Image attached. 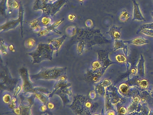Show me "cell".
Instances as JSON below:
<instances>
[{
  "instance_id": "cell-1",
  "label": "cell",
  "mask_w": 153,
  "mask_h": 115,
  "mask_svg": "<svg viewBox=\"0 0 153 115\" xmlns=\"http://www.w3.org/2000/svg\"><path fill=\"white\" fill-rule=\"evenodd\" d=\"M77 41H83L85 49H88L96 45H101L110 42L102 34L100 30L92 29H77L76 34Z\"/></svg>"
},
{
  "instance_id": "cell-2",
  "label": "cell",
  "mask_w": 153,
  "mask_h": 115,
  "mask_svg": "<svg viewBox=\"0 0 153 115\" xmlns=\"http://www.w3.org/2000/svg\"><path fill=\"white\" fill-rule=\"evenodd\" d=\"M94 104L87 96L76 94L74 96L70 108L77 115H91Z\"/></svg>"
},
{
  "instance_id": "cell-3",
  "label": "cell",
  "mask_w": 153,
  "mask_h": 115,
  "mask_svg": "<svg viewBox=\"0 0 153 115\" xmlns=\"http://www.w3.org/2000/svg\"><path fill=\"white\" fill-rule=\"evenodd\" d=\"M54 52L53 48L49 43H40L35 51L27 53V55L32 57V64H34L40 63L44 60L52 61Z\"/></svg>"
},
{
  "instance_id": "cell-4",
  "label": "cell",
  "mask_w": 153,
  "mask_h": 115,
  "mask_svg": "<svg viewBox=\"0 0 153 115\" xmlns=\"http://www.w3.org/2000/svg\"><path fill=\"white\" fill-rule=\"evenodd\" d=\"M66 67H57L55 66L51 68H42L40 72L37 74L30 75L32 80H55L59 79L63 75H66L67 72Z\"/></svg>"
},
{
  "instance_id": "cell-5",
  "label": "cell",
  "mask_w": 153,
  "mask_h": 115,
  "mask_svg": "<svg viewBox=\"0 0 153 115\" xmlns=\"http://www.w3.org/2000/svg\"><path fill=\"white\" fill-rule=\"evenodd\" d=\"M0 70V87L1 91H8L12 92L18 84L20 79L12 77L11 72L7 65L3 64L2 59L1 61Z\"/></svg>"
},
{
  "instance_id": "cell-6",
  "label": "cell",
  "mask_w": 153,
  "mask_h": 115,
  "mask_svg": "<svg viewBox=\"0 0 153 115\" xmlns=\"http://www.w3.org/2000/svg\"><path fill=\"white\" fill-rule=\"evenodd\" d=\"M98 60L93 62L92 64V68L88 70L86 72V78L87 80L93 77L96 76L99 78L102 73V69L108 64L109 62L108 55L106 51H98Z\"/></svg>"
},
{
  "instance_id": "cell-7",
  "label": "cell",
  "mask_w": 153,
  "mask_h": 115,
  "mask_svg": "<svg viewBox=\"0 0 153 115\" xmlns=\"http://www.w3.org/2000/svg\"><path fill=\"white\" fill-rule=\"evenodd\" d=\"M23 14L24 10L22 4L20 3L19 4V18L15 20H11L9 21L0 27V32H6L9 31L10 30L13 29L18 26L19 25H20V29H21V36L23 37Z\"/></svg>"
},
{
  "instance_id": "cell-8",
  "label": "cell",
  "mask_w": 153,
  "mask_h": 115,
  "mask_svg": "<svg viewBox=\"0 0 153 115\" xmlns=\"http://www.w3.org/2000/svg\"><path fill=\"white\" fill-rule=\"evenodd\" d=\"M19 75L23 81L22 90L23 93H31L34 87L31 80L29 70L25 67H22L19 70Z\"/></svg>"
},
{
  "instance_id": "cell-9",
  "label": "cell",
  "mask_w": 153,
  "mask_h": 115,
  "mask_svg": "<svg viewBox=\"0 0 153 115\" xmlns=\"http://www.w3.org/2000/svg\"><path fill=\"white\" fill-rule=\"evenodd\" d=\"M66 2L67 0H57L53 3L48 2L44 10L42 11V15L49 16H54L61 10L62 7Z\"/></svg>"
},
{
  "instance_id": "cell-10",
  "label": "cell",
  "mask_w": 153,
  "mask_h": 115,
  "mask_svg": "<svg viewBox=\"0 0 153 115\" xmlns=\"http://www.w3.org/2000/svg\"><path fill=\"white\" fill-rule=\"evenodd\" d=\"M64 20H65V19H64V18H63V19H62L60 20L56 21L55 23H53L49 26L44 28L42 31L38 33L37 36L38 37H41V36H45V35H47L49 33L51 32V31H53V32L57 33L59 34H61V32L56 29V28L58 27L62 23H63V22L64 21Z\"/></svg>"
},
{
  "instance_id": "cell-11",
  "label": "cell",
  "mask_w": 153,
  "mask_h": 115,
  "mask_svg": "<svg viewBox=\"0 0 153 115\" xmlns=\"http://www.w3.org/2000/svg\"><path fill=\"white\" fill-rule=\"evenodd\" d=\"M70 88H67L63 90H57L54 93V95H58L61 98L63 102V107L69 102V97L72 95V92Z\"/></svg>"
},
{
  "instance_id": "cell-12",
  "label": "cell",
  "mask_w": 153,
  "mask_h": 115,
  "mask_svg": "<svg viewBox=\"0 0 153 115\" xmlns=\"http://www.w3.org/2000/svg\"><path fill=\"white\" fill-rule=\"evenodd\" d=\"M66 37V35H63L61 37H59V38L49 39L48 43L51 45L55 51V52H56V54H58L59 50L60 49L64 41H65Z\"/></svg>"
},
{
  "instance_id": "cell-13",
  "label": "cell",
  "mask_w": 153,
  "mask_h": 115,
  "mask_svg": "<svg viewBox=\"0 0 153 115\" xmlns=\"http://www.w3.org/2000/svg\"><path fill=\"white\" fill-rule=\"evenodd\" d=\"M71 86H72V84L71 83L68 82L67 81H62L60 80H57V82L54 85V89L49 95V98H51L54 95V93L57 90H63L67 88H70Z\"/></svg>"
},
{
  "instance_id": "cell-14",
  "label": "cell",
  "mask_w": 153,
  "mask_h": 115,
  "mask_svg": "<svg viewBox=\"0 0 153 115\" xmlns=\"http://www.w3.org/2000/svg\"><path fill=\"white\" fill-rule=\"evenodd\" d=\"M133 4V19L132 21L138 20V21H146L145 18L143 16L140 10L138 4L137 3L136 0H132Z\"/></svg>"
},
{
  "instance_id": "cell-15",
  "label": "cell",
  "mask_w": 153,
  "mask_h": 115,
  "mask_svg": "<svg viewBox=\"0 0 153 115\" xmlns=\"http://www.w3.org/2000/svg\"><path fill=\"white\" fill-rule=\"evenodd\" d=\"M122 28V27H118L115 25L112 26L110 28L109 31L106 32V34H109L113 40H118L121 36V30Z\"/></svg>"
},
{
  "instance_id": "cell-16",
  "label": "cell",
  "mask_w": 153,
  "mask_h": 115,
  "mask_svg": "<svg viewBox=\"0 0 153 115\" xmlns=\"http://www.w3.org/2000/svg\"><path fill=\"white\" fill-rule=\"evenodd\" d=\"M30 28L32 29L34 32L36 33H40L44 29V27L40 25L39 18L34 19L33 21L29 23Z\"/></svg>"
},
{
  "instance_id": "cell-17",
  "label": "cell",
  "mask_w": 153,
  "mask_h": 115,
  "mask_svg": "<svg viewBox=\"0 0 153 115\" xmlns=\"http://www.w3.org/2000/svg\"><path fill=\"white\" fill-rule=\"evenodd\" d=\"M124 43H128V44H133L135 45H142L145 44H148L149 41L143 37H137L134 38L131 40L128 41H124Z\"/></svg>"
},
{
  "instance_id": "cell-18",
  "label": "cell",
  "mask_w": 153,
  "mask_h": 115,
  "mask_svg": "<svg viewBox=\"0 0 153 115\" xmlns=\"http://www.w3.org/2000/svg\"><path fill=\"white\" fill-rule=\"evenodd\" d=\"M47 3L46 0H36L33 5V10L34 11H43L45 8Z\"/></svg>"
},
{
  "instance_id": "cell-19",
  "label": "cell",
  "mask_w": 153,
  "mask_h": 115,
  "mask_svg": "<svg viewBox=\"0 0 153 115\" xmlns=\"http://www.w3.org/2000/svg\"><path fill=\"white\" fill-rule=\"evenodd\" d=\"M51 16L42 15L41 17L39 18L40 25L43 27L46 28L52 25V19Z\"/></svg>"
},
{
  "instance_id": "cell-20",
  "label": "cell",
  "mask_w": 153,
  "mask_h": 115,
  "mask_svg": "<svg viewBox=\"0 0 153 115\" xmlns=\"http://www.w3.org/2000/svg\"><path fill=\"white\" fill-rule=\"evenodd\" d=\"M122 48L124 49V51L125 54L127 55V46L125 45L124 41L122 40H116L114 41V50H118V49Z\"/></svg>"
},
{
  "instance_id": "cell-21",
  "label": "cell",
  "mask_w": 153,
  "mask_h": 115,
  "mask_svg": "<svg viewBox=\"0 0 153 115\" xmlns=\"http://www.w3.org/2000/svg\"><path fill=\"white\" fill-rule=\"evenodd\" d=\"M36 98H38L40 101L43 103V104L47 105L49 102V95H46L42 93H34Z\"/></svg>"
},
{
  "instance_id": "cell-22",
  "label": "cell",
  "mask_w": 153,
  "mask_h": 115,
  "mask_svg": "<svg viewBox=\"0 0 153 115\" xmlns=\"http://www.w3.org/2000/svg\"><path fill=\"white\" fill-rule=\"evenodd\" d=\"M40 93L44 94L46 95H49L51 94V91L45 88L41 87H34L32 90L31 93Z\"/></svg>"
},
{
  "instance_id": "cell-23",
  "label": "cell",
  "mask_w": 153,
  "mask_h": 115,
  "mask_svg": "<svg viewBox=\"0 0 153 115\" xmlns=\"http://www.w3.org/2000/svg\"><path fill=\"white\" fill-rule=\"evenodd\" d=\"M21 114L20 115H32L31 112V108L32 106H27L20 104Z\"/></svg>"
},
{
  "instance_id": "cell-24",
  "label": "cell",
  "mask_w": 153,
  "mask_h": 115,
  "mask_svg": "<svg viewBox=\"0 0 153 115\" xmlns=\"http://www.w3.org/2000/svg\"><path fill=\"white\" fill-rule=\"evenodd\" d=\"M131 15L125 10H123L121 12L120 15L119 16V19L122 22H126L129 19Z\"/></svg>"
},
{
  "instance_id": "cell-25",
  "label": "cell",
  "mask_w": 153,
  "mask_h": 115,
  "mask_svg": "<svg viewBox=\"0 0 153 115\" xmlns=\"http://www.w3.org/2000/svg\"><path fill=\"white\" fill-rule=\"evenodd\" d=\"M77 42V51L79 55L83 54L84 49H85V45L84 42L81 41H78Z\"/></svg>"
},
{
  "instance_id": "cell-26",
  "label": "cell",
  "mask_w": 153,
  "mask_h": 115,
  "mask_svg": "<svg viewBox=\"0 0 153 115\" xmlns=\"http://www.w3.org/2000/svg\"><path fill=\"white\" fill-rule=\"evenodd\" d=\"M36 41L35 39L33 38H29L24 42V46L27 49H32L36 45Z\"/></svg>"
},
{
  "instance_id": "cell-27",
  "label": "cell",
  "mask_w": 153,
  "mask_h": 115,
  "mask_svg": "<svg viewBox=\"0 0 153 115\" xmlns=\"http://www.w3.org/2000/svg\"><path fill=\"white\" fill-rule=\"evenodd\" d=\"M1 54H3L4 55H7L8 54L7 50L8 48H9L8 45H7L5 43L3 39H1Z\"/></svg>"
},
{
  "instance_id": "cell-28",
  "label": "cell",
  "mask_w": 153,
  "mask_h": 115,
  "mask_svg": "<svg viewBox=\"0 0 153 115\" xmlns=\"http://www.w3.org/2000/svg\"><path fill=\"white\" fill-rule=\"evenodd\" d=\"M145 29L153 30V23H151L146 24V25H142L137 30V32H136V34H138L139 32H141L142 30Z\"/></svg>"
},
{
  "instance_id": "cell-29",
  "label": "cell",
  "mask_w": 153,
  "mask_h": 115,
  "mask_svg": "<svg viewBox=\"0 0 153 115\" xmlns=\"http://www.w3.org/2000/svg\"><path fill=\"white\" fill-rule=\"evenodd\" d=\"M115 58L117 61L120 63H124L127 61V59L126 57L124 55H121V54L117 55L115 56Z\"/></svg>"
},
{
  "instance_id": "cell-30",
  "label": "cell",
  "mask_w": 153,
  "mask_h": 115,
  "mask_svg": "<svg viewBox=\"0 0 153 115\" xmlns=\"http://www.w3.org/2000/svg\"><path fill=\"white\" fill-rule=\"evenodd\" d=\"M119 89L122 93L125 94V93H127L129 90V87L126 84L123 83L120 86Z\"/></svg>"
},
{
  "instance_id": "cell-31",
  "label": "cell",
  "mask_w": 153,
  "mask_h": 115,
  "mask_svg": "<svg viewBox=\"0 0 153 115\" xmlns=\"http://www.w3.org/2000/svg\"><path fill=\"white\" fill-rule=\"evenodd\" d=\"M11 96L8 94H5L3 97V101L5 104H9L11 101Z\"/></svg>"
},
{
  "instance_id": "cell-32",
  "label": "cell",
  "mask_w": 153,
  "mask_h": 115,
  "mask_svg": "<svg viewBox=\"0 0 153 115\" xmlns=\"http://www.w3.org/2000/svg\"><path fill=\"white\" fill-rule=\"evenodd\" d=\"M22 88V87H21V86H19V84H18V85L16 86V87L15 88V90H14V94H13V97H17V95L19 94Z\"/></svg>"
},
{
  "instance_id": "cell-33",
  "label": "cell",
  "mask_w": 153,
  "mask_h": 115,
  "mask_svg": "<svg viewBox=\"0 0 153 115\" xmlns=\"http://www.w3.org/2000/svg\"><path fill=\"white\" fill-rule=\"evenodd\" d=\"M141 32H142L144 34H145V35L153 37V30L145 29L142 30Z\"/></svg>"
},
{
  "instance_id": "cell-34",
  "label": "cell",
  "mask_w": 153,
  "mask_h": 115,
  "mask_svg": "<svg viewBox=\"0 0 153 115\" xmlns=\"http://www.w3.org/2000/svg\"><path fill=\"white\" fill-rule=\"evenodd\" d=\"M103 86H102V84H98L96 86V90L100 94H103Z\"/></svg>"
},
{
  "instance_id": "cell-35",
  "label": "cell",
  "mask_w": 153,
  "mask_h": 115,
  "mask_svg": "<svg viewBox=\"0 0 153 115\" xmlns=\"http://www.w3.org/2000/svg\"><path fill=\"white\" fill-rule=\"evenodd\" d=\"M140 86H142L143 88H146L148 86V81H147L146 80H142L140 82Z\"/></svg>"
},
{
  "instance_id": "cell-36",
  "label": "cell",
  "mask_w": 153,
  "mask_h": 115,
  "mask_svg": "<svg viewBox=\"0 0 153 115\" xmlns=\"http://www.w3.org/2000/svg\"><path fill=\"white\" fill-rule=\"evenodd\" d=\"M13 112L15 113L16 115H20L21 114V108H20V106L16 107L14 109H13Z\"/></svg>"
},
{
  "instance_id": "cell-37",
  "label": "cell",
  "mask_w": 153,
  "mask_h": 115,
  "mask_svg": "<svg viewBox=\"0 0 153 115\" xmlns=\"http://www.w3.org/2000/svg\"><path fill=\"white\" fill-rule=\"evenodd\" d=\"M16 102H14L11 101L10 104H9L8 107L11 109H14L15 108H16Z\"/></svg>"
},
{
  "instance_id": "cell-38",
  "label": "cell",
  "mask_w": 153,
  "mask_h": 115,
  "mask_svg": "<svg viewBox=\"0 0 153 115\" xmlns=\"http://www.w3.org/2000/svg\"><path fill=\"white\" fill-rule=\"evenodd\" d=\"M85 25H86V26H87V28H88V29H90V28L92 26V25H93V23H92V21L91 20H90V19H88L85 22Z\"/></svg>"
},
{
  "instance_id": "cell-39",
  "label": "cell",
  "mask_w": 153,
  "mask_h": 115,
  "mask_svg": "<svg viewBox=\"0 0 153 115\" xmlns=\"http://www.w3.org/2000/svg\"><path fill=\"white\" fill-rule=\"evenodd\" d=\"M47 107L49 110H52V109H53L55 108V105L52 102H49L47 104Z\"/></svg>"
},
{
  "instance_id": "cell-40",
  "label": "cell",
  "mask_w": 153,
  "mask_h": 115,
  "mask_svg": "<svg viewBox=\"0 0 153 115\" xmlns=\"http://www.w3.org/2000/svg\"><path fill=\"white\" fill-rule=\"evenodd\" d=\"M47 108V107L46 105L43 104L41 106V107H40V111L42 112H46Z\"/></svg>"
},
{
  "instance_id": "cell-41",
  "label": "cell",
  "mask_w": 153,
  "mask_h": 115,
  "mask_svg": "<svg viewBox=\"0 0 153 115\" xmlns=\"http://www.w3.org/2000/svg\"><path fill=\"white\" fill-rule=\"evenodd\" d=\"M119 111H120V113L122 114H125L127 112V110L124 107H121V108H120Z\"/></svg>"
},
{
  "instance_id": "cell-42",
  "label": "cell",
  "mask_w": 153,
  "mask_h": 115,
  "mask_svg": "<svg viewBox=\"0 0 153 115\" xmlns=\"http://www.w3.org/2000/svg\"><path fill=\"white\" fill-rule=\"evenodd\" d=\"M76 17V16L75 15H71H71H68V19L69 21H73L75 19Z\"/></svg>"
},
{
  "instance_id": "cell-43",
  "label": "cell",
  "mask_w": 153,
  "mask_h": 115,
  "mask_svg": "<svg viewBox=\"0 0 153 115\" xmlns=\"http://www.w3.org/2000/svg\"><path fill=\"white\" fill-rule=\"evenodd\" d=\"M94 95H95V93L94 91H92L91 92L89 93V97H90V98H94L96 96H94Z\"/></svg>"
},
{
  "instance_id": "cell-44",
  "label": "cell",
  "mask_w": 153,
  "mask_h": 115,
  "mask_svg": "<svg viewBox=\"0 0 153 115\" xmlns=\"http://www.w3.org/2000/svg\"><path fill=\"white\" fill-rule=\"evenodd\" d=\"M9 49H10V51L12 52H15V48H14V45H11L9 47Z\"/></svg>"
},
{
  "instance_id": "cell-45",
  "label": "cell",
  "mask_w": 153,
  "mask_h": 115,
  "mask_svg": "<svg viewBox=\"0 0 153 115\" xmlns=\"http://www.w3.org/2000/svg\"><path fill=\"white\" fill-rule=\"evenodd\" d=\"M46 1L49 3H53V2H54L56 1L57 0H46Z\"/></svg>"
},
{
  "instance_id": "cell-46",
  "label": "cell",
  "mask_w": 153,
  "mask_h": 115,
  "mask_svg": "<svg viewBox=\"0 0 153 115\" xmlns=\"http://www.w3.org/2000/svg\"><path fill=\"white\" fill-rule=\"evenodd\" d=\"M107 115H114V112H109Z\"/></svg>"
},
{
  "instance_id": "cell-47",
  "label": "cell",
  "mask_w": 153,
  "mask_h": 115,
  "mask_svg": "<svg viewBox=\"0 0 153 115\" xmlns=\"http://www.w3.org/2000/svg\"><path fill=\"white\" fill-rule=\"evenodd\" d=\"M49 115V114H48V113H45V114H43L42 115Z\"/></svg>"
},
{
  "instance_id": "cell-48",
  "label": "cell",
  "mask_w": 153,
  "mask_h": 115,
  "mask_svg": "<svg viewBox=\"0 0 153 115\" xmlns=\"http://www.w3.org/2000/svg\"><path fill=\"white\" fill-rule=\"evenodd\" d=\"M79 1H80V2H83V1H84V0H78Z\"/></svg>"
},
{
  "instance_id": "cell-49",
  "label": "cell",
  "mask_w": 153,
  "mask_h": 115,
  "mask_svg": "<svg viewBox=\"0 0 153 115\" xmlns=\"http://www.w3.org/2000/svg\"><path fill=\"white\" fill-rule=\"evenodd\" d=\"M151 15H152V17H153V12H151Z\"/></svg>"
},
{
  "instance_id": "cell-50",
  "label": "cell",
  "mask_w": 153,
  "mask_h": 115,
  "mask_svg": "<svg viewBox=\"0 0 153 115\" xmlns=\"http://www.w3.org/2000/svg\"><path fill=\"white\" fill-rule=\"evenodd\" d=\"M99 115V114H94V115Z\"/></svg>"
},
{
  "instance_id": "cell-51",
  "label": "cell",
  "mask_w": 153,
  "mask_h": 115,
  "mask_svg": "<svg viewBox=\"0 0 153 115\" xmlns=\"http://www.w3.org/2000/svg\"></svg>"
}]
</instances>
